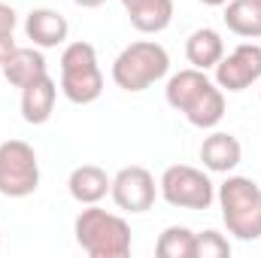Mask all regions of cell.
Wrapping results in <instances>:
<instances>
[{"label":"cell","mask_w":261,"mask_h":258,"mask_svg":"<svg viewBox=\"0 0 261 258\" xmlns=\"http://www.w3.org/2000/svg\"><path fill=\"white\" fill-rule=\"evenodd\" d=\"M164 97L176 113L189 119V125L200 131L216 128L225 119V91L206 76V70L189 67V70L173 73L167 79Z\"/></svg>","instance_id":"cell-1"},{"label":"cell","mask_w":261,"mask_h":258,"mask_svg":"<svg viewBox=\"0 0 261 258\" xmlns=\"http://www.w3.org/2000/svg\"><path fill=\"white\" fill-rule=\"evenodd\" d=\"M73 234H76L79 249L91 258H125V255H130V225L122 216L107 213L97 203H88L76 216Z\"/></svg>","instance_id":"cell-2"},{"label":"cell","mask_w":261,"mask_h":258,"mask_svg":"<svg viewBox=\"0 0 261 258\" xmlns=\"http://www.w3.org/2000/svg\"><path fill=\"white\" fill-rule=\"evenodd\" d=\"M219 210L228 234L237 240H258L261 237V189L249 176H228L219 186Z\"/></svg>","instance_id":"cell-3"},{"label":"cell","mask_w":261,"mask_h":258,"mask_svg":"<svg viewBox=\"0 0 261 258\" xmlns=\"http://www.w3.org/2000/svg\"><path fill=\"white\" fill-rule=\"evenodd\" d=\"M170 70V55L155 40H137L119 52L113 61V82L122 91H146L155 82H161Z\"/></svg>","instance_id":"cell-4"},{"label":"cell","mask_w":261,"mask_h":258,"mask_svg":"<svg viewBox=\"0 0 261 258\" xmlns=\"http://www.w3.org/2000/svg\"><path fill=\"white\" fill-rule=\"evenodd\" d=\"M61 91L70 104H94L103 94V73L97 64V49L85 40L70 43L61 52Z\"/></svg>","instance_id":"cell-5"},{"label":"cell","mask_w":261,"mask_h":258,"mask_svg":"<svg viewBox=\"0 0 261 258\" xmlns=\"http://www.w3.org/2000/svg\"><path fill=\"white\" fill-rule=\"evenodd\" d=\"M40 189V161L31 143L6 140L0 143V194L3 197H31Z\"/></svg>","instance_id":"cell-6"},{"label":"cell","mask_w":261,"mask_h":258,"mask_svg":"<svg viewBox=\"0 0 261 258\" xmlns=\"http://www.w3.org/2000/svg\"><path fill=\"white\" fill-rule=\"evenodd\" d=\"M158 192L170 207H179V210H210V203L216 200V186L210 183L203 170H197L192 164L167 167L161 173Z\"/></svg>","instance_id":"cell-7"},{"label":"cell","mask_w":261,"mask_h":258,"mask_svg":"<svg viewBox=\"0 0 261 258\" xmlns=\"http://www.w3.org/2000/svg\"><path fill=\"white\" fill-rule=\"evenodd\" d=\"M216 70V85L222 91H246L255 82H261V46L258 43H240L231 55H222Z\"/></svg>","instance_id":"cell-8"},{"label":"cell","mask_w":261,"mask_h":258,"mask_svg":"<svg viewBox=\"0 0 261 258\" xmlns=\"http://www.w3.org/2000/svg\"><path fill=\"white\" fill-rule=\"evenodd\" d=\"M110 197H113L116 207L125 210V213H146V210H152V203H155V197H158L155 176H152L146 167H140V164L122 167V170L113 176Z\"/></svg>","instance_id":"cell-9"},{"label":"cell","mask_w":261,"mask_h":258,"mask_svg":"<svg viewBox=\"0 0 261 258\" xmlns=\"http://www.w3.org/2000/svg\"><path fill=\"white\" fill-rule=\"evenodd\" d=\"M24 34H28L31 46H37V49H58V46L67 43L70 21H67L58 9L40 6V9H34L24 18Z\"/></svg>","instance_id":"cell-10"},{"label":"cell","mask_w":261,"mask_h":258,"mask_svg":"<svg viewBox=\"0 0 261 258\" xmlns=\"http://www.w3.org/2000/svg\"><path fill=\"white\" fill-rule=\"evenodd\" d=\"M55 100H58L55 79L49 73L34 79L31 85L21 88V119L28 125H46L52 119V113H55Z\"/></svg>","instance_id":"cell-11"},{"label":"cell","mask_w":261,"mask_h":258,"mask_svg":"<svg viewBox=\"0 0 261 258\" xmlns=\"http://www.w3.org/2000/svg\"><path fill=\"white\" fill-rule=\"evenodd\" d=\"M200 161L210 173H231L240 161H243V146L234 134L225 131H213L203 143H200Z\"/></svg>","instance_id":"cell-12"},{"label":"cell","mask_w":261,"mask_h":258,"mask_svg":"<svg viewBox=\"0 0 261 258\" xmlns=\"http://www.w3.org/2000/svg\"><path fill=\"white\" fill-rule=\"evenodd\" d=\"M110 189H113V176L103 167H97V164H79V167H73V173L67 179L70 197L76 203H82V207L100 203L110 194Z\"/></svg>","instance_id":"cell-13"},{"label":"cell","mask_w":261,"mask_h":258,"mask_svg":"<svg viewBox=\"0 0 261 258\" xmlns=\"http://www.w3.org/2000/svg\"><path fill=\"white\" fill-rule=\"evenodd\" d=\"M0 70H3V76H6L9 85L24 88L34 79L46 76L49 73V64H46L43 49H37V46H15V52L9 55V61L0 67Z\"/></svg>","instance_id":"cell-14"},{"label":"cell","mask_w":261,"mask_h":258,"mask_svg":"<svg viewBox=\"0 0 261 258\" xmlns=\"http://www.w3.org/2000/svg\"><path fill=\"white\" fill-rule=\"evenodd\" d=\"M122 6L140 34H161L173 21V0H122Z\"/></svg>","instance_id":"cell-15"},{"label":"cell","mask_w":261,"mask_h":258,"mask_svg":"<svg viewBox=\"0 0 261 258\" xmlns=\"http://www.w3.org/2000/svg\"><path fill=\"white\" fill-rule=\"evenodd\" d=\"M225 55V40L213 28H197L195 34L186 40V58L197 70H213Z\"/></svg>","instance_id":"cell-16"},{"label":"cell","mask_w":261,"mask_h":258,"mask_svg":"<svg viewBox=\"0 0 261 258\" xmlns=\"http://www.w3.org/2000/svg\"><path fill=\"white\" fill-rule=\"evenodd\" d=\"M222 18H225L228 31L243 37V40H258L261 37V3L258 0H228Z\"/></svg>","instance_id":"cell-17"},{"label":"cell","mask_w":261,"mask_h":258,"mask_svg":"<svg viewBox=\"0 0 261 258\" xmlns=\"http://www.w3.org/2000/svg\"><path fill=\"white\" fill-rule=\"evenodd\" d=\"M155 255L158 258H195V231H189L186 225L164 228L158 243H155Z\"/></svg>","instance_id":"cell-18"},{"label":"cell","mask_w":261,"mask_h":258,"mask_svg":"<svg viewBox=\"0 0 261 258\" xmlns=\"http://www.w3.org/2000/svg\"><path fill=\"white\" fill-rule=\"evenodd\" d=\"M195 258H231V243L219 231H200L195 234Z\"/></svg>","instance_id":"cell-19"},{"label":"cell","mask_w":261,"mask_h":258,"mask_svg":"<svg viewBox=\"0 0 261 258\" xmlns=\"http://www.w3.org/2000/svg\"><path fill=\"white\" fill-rule=\"evenodd\" d=\"M15 24H18V12H15L9 3H3V0H0V37L12 34V31H15Z\"/></svg>","instance_id":"cell-20"},{"label":"cell","mask_w":261,"mask_h":258,"mask_svg":"<svg viewBox=\"0 0 261 258\" xmlns=\"http://www.w3.org/2000/svg\"><path fill=\"white\" fill-rule=\"evenodd\" d=\"M15 52V40H12V34H6V37H0V67L9 61V55Z\"/></svg>","instance_id":"cell-21"},{"label":"cell","mask_w":261,"mask_h":258,"mask_svg":"<svg viewBox=\"0 0 261 258\" xmlns=\"http://www.w3.org/2000/svg\"><path fill=\"white\" fill-rule=\"evenodd\" d=\"M76 6H82V9H97V6H103L107 0H73Z\"/></svg>","instance_id":"cell-22"},{"label":"cell","mask_w":261,"mask_h":258,"mask_svg":"<svg viewBox=\"0 0 261 258\" xmlns=\"http://www.w3.org/2000/svg\"><path fill=\"white\" fill-rule=\"evenodd\" d=\"M200 3H203V6H225L228 0H200Z\"/></svg>","instance_id":"cell-23"},{"label":"cell","mask_w":261,"mask_h":258,"mask_svg":"<svg viewBox=\"0 0 261 258\" xmlns=\"http://www.w3.org/2000/svg\"><path fill=\"white\" fill-rule=\"evenodd\" d=\"M0 246H3V234H0Z\"/></svg>","instance_id":"cell-24"},{"label":"cell","mask_w":261,"mask_h":258,"mask_svg":"<svg viewBox=\"0 0 261 258\" xmlns=\"http://www.w3.org/2000/svg\"><path fill=\"white\" fill-rule=\"evenodd\" d=\"M258 3H261V0H258Z\"/></svg>","instance_id":"cell-25"}]
</instances>
